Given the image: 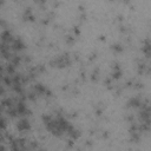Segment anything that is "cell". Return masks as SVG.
Wrapping results in <instances>:
<instances>
[{"label": "cell", "instance_id": "11", "mask_svg": "<svg viewBox=\"0 0 151 151\" xmlns=\"http://www.w3.org/2000/svg\"><path fill=\"white\" fill-rule=\"evenodd\" d=\"M22 19H24L25 21H33V20H34V14H33V12H32L31 8H26V9L24 11V13H22Z\"/></svg>", "mask_w": 151, "mask_h": 151}, {"label": "cell", "instance_id": "1", "mask_svg": "<svg viewBox=\"0 0 151 151\" xmlns=\"http://www.w3.org/2000/svg\"><path fill=\"white\" fill-rule=\"evenodd\" d=\"M72 64V59L68 54H60V55H57L54 57L51 61H50V66L52 67H57V68H65V67H68L71 66Z\"/></svg>", "mask_w": 151, "mask_h": 151}, {"label": "cell", "instance_id": "17", "mask_svg": "<svg viewBox=\"0 0 151 151\" xmlns=\"http://www.w3.org/2000/svg\"><path fill=\"white\" fill-rule=\"evenodd\" d=\"M66 41H67L68 44H72V42L74 41V38H72V37H67V38H66Z\"/></svg>", "mask_w": 151, "mask_h": 151}, {"label": "cell", "instance_id": "19", "mask_svg": "<svg viewBox=\"0 0 151 151\" xmlns=\"http://www.w3.org/2000/svg\"><path fill=\"white\" fill-rule=\"evenodd\" d=\"M39 151H45V150H39Z\"/></svg>", "mask_w": 151, "mask_h": 151}, {"label": "cell", "instance_id": "12", "mask_svg": "<svg viewBox=\"0 0 151 151\" xmlns=\"http://www.w3.org/2000/svg\"><path fill=\"white\" fill-rule=\"evenodd\" d=\"M142 51H143V53L145 54V57H146V58H150V53H151V45H150L149 39H146V40L144 41V45H143V47H142Z\"/></svg>", "mask_w": 151, "mask_h": 151}, {"label": "cell", "instance_id": "3", "mask_svg": "<svg viewBox=\"0 0 151 151\" xmlns=\"http://www.w3.org/2000/svg\"><path fill=\"white\" fill-rule=\"evenodd\" d=\"M28 142L25 138H12L9 140V147L12 151H22L27 149Z\"/></svg>", "mask_w": 151, "mask_h": 151}, {"label": "cell", "instance_id": "2", "mask_svg": "<svg viewBox=\"0 0 151 151\" xmlns=\"http://www.w3.org/2000/svg\"><path fill=\"white\" fill-rule=\"evenodd\" d=\"M14 110H15L18 117H21V118L27 117V116L31 114V110L28 109V106L26 105V103L24 101V99L17 100V103H15V105H14Z\"/></svg>", "mask_w": 151, "mask_h": 151}, {"label": "cell", "instance_id": "14", "mask_svg": "<svg viewBox=\"0 0 151 151\" xmlns=\"http://www.w3.org/2000/svg\"><path fill=\"white\" fill-rule=\"evenodd\" d=\"M145 71H147V65L144 63H139L138 64V72L143 74V73H145Z\"/></svg>", "mask_w": 151, "mask_h": 151}, {"label": "cell", "instance_id": "10", "mask_svg": "<svg viewBox=\"0 0 151 151\" xmlns=\"http://www.w3.org/2000/svg\"><path fill=\"white\" fill-rule=\"evenodd\" d=\"M15 103H17V100H14L13 98H5V99L1 100L0 106H1V107H5V109L8 110V109L13 107V106L15 105Z\"/></svg>", "mask_w": 151, "mask_h": 151}, {"label": "cell", "instance_id": "15", "mask_svg": "<svg viewBox=\"0 0 151 151\" xmlns=\"http://www.w3.org/2000/svg\"><path fill=\"white\" fill-rule=\"evenodd\" d=\"M6 126H7V124H6V120L0 116V132H2L5 129H6Z\"/></svg>", "mask_w": 151, "mask_h": 151}, {"label": "cell", "instance_id": "18", "mask_svg": "<svg viewBox=\"0 0 151 151\" xmlns=\"http://www.w3.org/2000/svg\"><path fill=\"white\" fill-rule=\"evenodd\" d=\"M22 151H28V149H25V150H22Z\"/></svg>", "mask_w": 151, "mask_h": 151}, {"label": "cell", "instance_id": "8", "mask_svg": "<svg viewBox=\"0 0 151 151\" xmlns=\"http://www.w3.org/2000/svg\"><path fill=\"white\" fill-rule=\"evenodd\" d=\"M0 39H1V42L2 44H6V45H9L12 42V40L14 39V35L12 33V31L9 29H4L0 34Z\"/></svg>", "mask_w": 151, "mask_h": 151}, {"label": "cell", "instance_id": "5", "mask_svg": "<svg viewBox=\"0 0 151 151\" xmlns=\"http://www.w3.org/2000/svg\"><path fill=\"white\" fill-rule=\"evenodd\" d=\"M147 104V99H143L142 97L139 96H136V97H132L127 100L126 103V107H132V109H140L142 106L146 105Z\"/></svg>", "mask_w": 151, "mask_h": 151}, {"label": "cell", "instance_id": "16", "mask_svg": "<svg viewBox=\"0 0 151 151\" xmlns=\"http://www.w3.org/2000/svg\"><path fill=\"white\" fill-rule=\"evenodd\" d=\"M5 93V88H4V85H2V81L0 80V96H2Z\"/></svg>", "mask_w": 151, "mask_h": 151}, {"label": "cell", "instance_id": "9", "mask_svg": "<svg viewBox=\"0 0 151 151\" xmlns=\"http://www.w3.org/2000/svg\"><path fill=\"white\" fill-rule=\"evenodd\" d=\"M122 74H123V71H122L120 65L118 63H113L112 64V74H111L112 79H119L122 77Z\"/></svg>", "mask_w": 151, "mask_h": 151}, {"label": "cell", "instance_id": "6", "mask_svg": "<svg viewBox=\"0 0 151 151\" xmlns=\"http://www.w3.org/2000/svg\"><path fill=\"white\" fill-rule=\"evenodd\" d=\"M9 47H11V50L14 51V52H21V51L25 50L26 44H25V41L22 40V38H20V37H14V39H13L12 42L9 44Z\"/></svg>", "mask_w": 151, "mask_h": 151}, {"label": "cell", "instance_id": "4", "mask_svg": "<svg viewBox=\"0 0 151 151\" xmlns=\"http://www.w3.org/2000/svg\"><path fill=\"white\" fill-rule=\"evenodd\" d=\"M33 92L37 94V97H52V91L45 86L44 84H35L33 87Z\"/></svg>", "mask_w": 151, "mask_h": 151}, {"label": "cell", "instance_id": "13", "mask_svg": "<svg viewBox=\"0 0 151 151\" xmlns=\"http://www.w3.org/2000/svg\"><path fill=\"white\" fill-rule=\"evenodd\" d=\"M111 50H112L113 52H116V53H122V52H123V50H124V47H123V45H122V44L116 42V44L111 45Z\"/></svg>", "mask_w": 151, "mask_h": 151}, {"label": "cell", "instance_id": "7", "mask_svg": "<svg viewBox=\"0 0 151 151\" xmlns=\"http://www.w3.org/2000/svg\"><path fill=\"white\" fill-rule=\"evenodd\" d=\"M31 127H32V125H31V122H29V119L27 117L20 118L18 120V123H17V129L20 132H27V131L31 130Z\"/></svg>", "mask_w": 151, "mask_h": 151}]
</instances>
